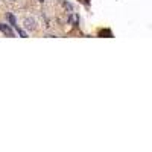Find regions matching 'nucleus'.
I'll return each instance as SVG.
<instances>
[{
  "instance_id": "5",
  "label": "nucleus",
  "mask_w": 152,
  "mask_h": 152,
  "mask_svg": "<svg viewBox=\"0 0 152 152\" xmlns=\"http://www.w3.org/2000/svg\"><path fill=\"white\" fill-rule=\"evenodd\" d=\"M17 31H18V34H20V37H23V38H26V37H28V35H26V32H24V31H22V29H18V28H17Z\"/></svg>"
},
{
  "instance_id": "2",
  "label": "nucleus",
  "mask_w": 152,
  "mask_h": 152,
  "mask_svg": "<svg viewBox=\"0 0 152 152\" xmlns=\"http://www.w3.org/2000/svg\"><path fill=\"white\" fill-rule=\"evenodd\" d=\"M24 26H26V29H35V20L34 18H26Z\"/></svg>"
},
{
  "instance_id": "3",
  "label": "nucleus",
  "mask_w": 152,
  "mask_h": 152,
  "mask_svg": "<svg viewBox=\"0 0 152 152\" xmlns=\"http://www.w3.org/2000/svg\"><path fill=\"white\" fill-rule=\"evenodd\" d=\"M8 18H9V23H11L12 26L18 28V24H17V22H15V17H14V15H12V14H8Z\"/></svg>"
},
{
  "instance_id": "6",
  "label": "nucleus",
  "mask_w": 152,
  "mask_h": 152,
  "mask_svg": "<svg viewBox=\"0 0 152 152\" xmlns=\"http://www.w3.org/2000/svg\"><path fill=\"white\" fill-rule=\"evenodd\" d=\"M70 22H73V23H78V17H76V15H71V17H70Z\"/></svg>"
},
{
  "instance_id": "4",
  "label": "nucleus",
  "mask_w": 152,
  "mask_h": 152,
  "mask_svg": "<svg viewBox=\"0 0 152 152\" xmlns=\"http://www.w3.org/2000/svg\"><path fill=\"white\" fill-rule=\"evenodd\" d=\"M101 35H102V37H103V35H108V37H113V34H111V32H110V31H102V32H101Z\"/></svg>"
},
{
  "instance_id": "1",
  "label": "nucleus",
  "mask_w": 152,
  "mask_h": 152,
  "mask_svg": "<svg viewBox=\"0 0 152 152\" xmlns=\"http://www.w3.org/2000/svg\"><path fill=\"white\" fill-rule=\"evenodd\" d=\"M0 31H2L5 35H8V37H14V32H12V29L9 28L8 24H5V23H0Z\"/></svg>"
},
{
  "instance_id": "7",
  "label": "nucleus",
  "mask_w": 152,
  "mask_h": 152,
  "mask_svg": "<svg viewBox=\"0 0 152 152\" xmlns=\"http://www.w3.org/2000/svg\"><path fill=\"white\" fill-rule=\"evenodd\" d=\"M40 2H43V0H40Z\"/></svg>"
}]
</instances>
